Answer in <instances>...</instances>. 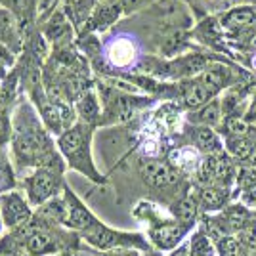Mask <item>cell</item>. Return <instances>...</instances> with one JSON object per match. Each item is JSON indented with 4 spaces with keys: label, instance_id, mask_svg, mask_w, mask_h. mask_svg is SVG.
<instances>
[{
    "label": "cell",
    "instance_id": "obj_1",
    "mask_svg": "<svg viewBox=\"0 0 256 256\" xmlns=\"http://www.w3.org/2000/svg\"><path fill=\"white\" fill-rule=\"evenodd\" d=\"M88 142H90V128L86 124H75L73 128L65 130L64 134L60 136L58 144H60V150L64 153L69 164L76 168V170L88 174L92 180H100V176L94 170V164L90 159V148H88Z\"/></svg>",
    "mask_w": 256,
    "mask_h": 256
},
{
    "label": "cell",
    "instance_id": "obj_2",
    "mask_svg": "<svg viewBox=\"0 0 256 256\" xmlns=\"http://www.w3.org/2000/svg\"><path fill=\"white\" fill-rule=\"evenodd\" d=\"M14 148H16V155L20 157V160L31 164V162L44 159V155L48 153V142L42 132L31 128V130L18 132V136L14 140Z\"/></svg>",
    "mask_w": 256,
    "mask_h": 256
},
{
    "label": "cell",
    "instance_id": "obj_3",
    "mask_svg": "<svg viewBox=\"0 0 256 256\" xmlns=\"http://www.w3.org/2000/svg\"><path fill=\"white\" fill-rule=\"evenodd\" d=\"M60 180L52 170L48 168H40L32 174L27 180V193L32 204H42L46 203L54 193L58 192Z\"/></svg>",
    "mask_w": 256,
    "mask_h": 256
},
{
    "label": "cell",
    "instance_id": "obj_4",
    "mask_svg": "<svg viewBox=\"0 0 256 256\" xmlns=\"http://www.w3.org/2000/svg\"><path fill=\"white\" fill-rule=\"evenodd\" d=\"M98 220L92 214L86 210V206L78 199H76L73 193L65 192V218L64 224L69 228H76V230H88L92 224H96Z\"/></svg>",
    "mask_w": 256,
    "mask_h": 256
},
{
    "label": "cell",
    "instance_id": "obj_5",
    "mask_svg": "<svg viewBox=\"0 0 256 256\" xmlns=\"http://www.w3.org/2000/svg\"><path fill=\"white\" fill-rule=\"evenodd\" d=\"M84 239L90 243V245L98 246V248H115L118 245H128L132 237H126V235H120L117 232H111L109 228H106L104 224H92L88 230L82 232Z\"/></svg>",
    "mask_w": 256,
    "mask_h": 256
},
{
    "label": "cell",
    "instance_id": "obj_6",
    "mask_svg": "<svg viewBox=\"0 0 256 256\" xmlns=\"http://www.w3.org/2000/svg\"><path fill=\"white\" fill-rule=\"evenodd\" d=\"M2 216L6 226L18 228V226H25L31 220V210L18 193H10L2 197Z\"/></svg>",
    "mask_w": 256,
    "mask_h": 256
},
{
    "label": "cell",
    "instance_id": "obj_7",
    "mask_svg": "<svg viewBox=\"0 0 256 256\" xmlns=\"http://www.w3.org/2000/svg\"><path fill=\"white\" fill-rule=\"evenodd\" d=\"M142 176L148 184L155 188H164V186L178 182V172L162 160H146L142 164Z\"/></svg>",
    "mask_w": 256,
    "mask_h": 256
},
{
    "label": "cell",
    "instance_id": "obj_8",
    "mask_svg": "<svg viewBox=\"0 0 256 256\" xmlns=\"http://www.w3.org/2000/svg\"><path fill=\"white\" fill-rule=\"evenodd\" d=\"M136 56H138L136 44L128 36H117L107 46V60L115 67H128V65H132L134 60H136Z\"/></svg>",
    "mask_w": 256,
    "mask_h": 256
},
{
    "label": "cell",
    "instance_id": "obj_9",
    "mask_svg": "<svg viewBox=\"0 0 256 256\" xmlns=\"http://www.w3.org/2000/svg\"><path fill=\"white\" fill-rule=\"evenodd\" d=\"M186 232V226H176V224H164L159 226L151 232L153 241L160 246V248H172L180 241V237Z\"/></svg>",
    "mask_w": 256,
    "mask_h": 256
},
{
    "label": "cell",
    "instance_id": "obj_10",
    "mask_svg": "<svg viewBox=\"0 0 256 256\" xmlns=\"http://www.w3.org/2000/svg\"><path fill=\"white\" fill-rule=\"evenodd\" d=\"M27 250L34 256L48 254L56 250V241L52 235L44 234V232H34L27 237Z\"/></svg>",
    "mask_w": 256,
    "mask_h": 256
},
{
    "label": "cell",
    "instance_id": "obj_11",
    "mask_svg": "<svg viewBox=\"0 0 256 256\" xmlns=\"http://www.w3.org/2000/svg\"><path fill=\"white\" fill-rule=\"evenodd\" d=\"M210 98H212V92H210V90H208L201 80H197V82L190 84V88L186 90V94H184V102H186V106L188 107L197 109V107L204 106Z\"/></svg>",
    "mask_w": 256,
    "mask_h": 256
},
{
    "label": "cell",
    "instance_id": "obj_12",
    "mask_svg": "<svg viewBox=\"0 0 256 256\" xmlns=\"http://www.w3.org/2000/svg\"><path fill=\"white\" fill-rule=\"evenodd\" d=\"M228 76H230L228 69H226V67H220V65H216V67H210V69L204 71L203 76H201V82H203L212 94H216V92L226 84Z\"/></svg>",
    "mask_w": 256,
    "mask_h": 256
},
{
    "label": "cell",
    "instance_id": "obj_13",
    "mask_svg": "<svg viewBox=\"0 0 256 256\" xmlns=\"http://www.w3.org/2000/svg\"><path fill=\"white\" fill-rule=\"evenodd\" d=\"M256 20V14L252 8H237V10L230 12L224 18V25L230 29H241L246 27Z\"/></svg>",
    "mask_w": 256,
    "mask_h": 256
},
{
    "label": "cell",
    "instance_id": "obj_14",
    "mask_svg": "<svg viewBox=\"0 0 256 256\" xmlns=\"http://www.w3.org/2000/svg\"><path fill=\"white\" fill-rule=\"evenodd\" d=\"M172 212L176 214V218L184 222V224H192L193 220H195V214H197V203L193 201V199H182L180 203H176L172 206Z\"/></svg>",
    "mask_w": 256,
    "mask_h": 256
},
{
    "label": "cell",
    "instance_id": "obj_15",
    "mask_svg": "<svg viewBox=\"0 0 256 256\" xmlns=\"http://www.w3.org/2000/svg\"><path fill=\"white\" fill-rule=\"evenodd\" d=\"M195 144L204 151H218L220 150V142H218L216 134H214L208 126L197 128V130H195Z\"/></svg>",
    "mask_w": 256,
    "mask_h": 256
},
{
    "label": "cell",
    "instance_id": "obj_16",
    "mask_svg": "<svg viewBox=\"0 0 256 256\" xmlns=\"http://www.w3.org/2000/svg\"><path fill=\"white\" fill-rule=\"evenodd\" d=\"M230 151L234 153L235 157L239 159H250L252 157V151H254V144L245 136H239V138L230 140Z\"/></svg>",
    "mask_w": 256,
    "mask_h": 256
},
{
    "label": "cell",
    "instance_id": "obj_17",
    "mask_svg": "<svg viewBox=\"0 0 256 256\" xmlns=\"http://www.w3.org/2000/svg\"><path fill=\"white\" fill-rule=\"evenodd\" d=\"M226 201V193L218 188H204L201 192V203L206 206V208H218L222 206Z\"/></svg>",
    "mask_w": 256,
    "mask_h": 256
},
{
    "label": "cell",
    "instance_id": "obj_18",
    "mask_svg": "<svg viewBox=\"0 0 256 256\" xmlns=\"http://www.w3.org/2000/svg\"><path fill=\"white\" fill-rule=\"evenodd\" d=\"M195 118L199 120V122H203V124H206V126H210V124H216L218 120H220V107H218V104L216 102H210L208 106H204L197 115H195Z\"/></svg>",
    "mask_w": 256,
    "mask_h": 256
},
{
    "label": "cell",
    "instance_id": "obj_19",
    "mask_svg": "<svg viewBox=\"0 0 256 256\" xmlns=\"http://www.w3.org/2000/svg\"><path fill=\"white\" fill-rule=\"evenodd\" d=\"M192 256H212V246L203 234L195 235L192 239Z\"/></svg>",
    "mask_w": 256,
    "mask_h": 256
},
{
    "label": "cell",
    "instance_id": "obj_20",
    "mask_svg": "<svg viewBox=\"0 0 256 256\" xmlns=\"http://www.w3.org/2000/svg\"><path fill=\"white\" fill-rule=\"evenodd\" d=\"M78 111L86 120H94L98 117V104L94 96H84L78 104Z\"/></svg>",
    "mask_w": 256,
    "mask_h": 256
},
{
    "label": "cell",
    "instance_id": "obj_21",
    "mask_svg": "<svg viewBox=\"0 0 256 256\" xmlns=\"http://www.w3.org/2000/svg\"><path fill=\"white\" fill-rule=\"evenodd\" d=\"M232 176V162L224 155H216V174H214V180L228 182Z\"/></svg>",
    "mask_w": 256,
    "mask_h": 256
},
{
    "label": "cell",
    "instance_id": "obj_22",
    "mask_svg": "<svg viewBox=\"0 0 256 256\" xmlns=\"http://www.w3.org/2000/svg\"><path fill=\"white\" fill-rule=\"evenodd\" d=\"M65 32H67V22H64L62 18H56L52 23H48L46 27V34L52 38V40H60L64 38Z\"/></svg>",
    "mask_w": 256,
    "mask_h": 256
},
{
    "label": "cell",
    "instance_id": "obj_23",
    "mask_svg": "<svg viewBox=\"0 0 256 256\" xmlns=\"http://www.w3.org/2000/svg\"><path fill=\"white\" fill-rule=\"evenodd\" d=\"M8 10H12L18 16H25L31 8V0H0Z\"/></svg>",
    "mask_w": 256,
    "mask_h": 256
},
{
    "label": "cell",
    "instance_id": "obj_24",
    "mask_svg": "<svg viewBox=\"0 0 256 256\" xmlns=\"http://www.w3.org/2000/svg\"><path fill=\"white\" fill-rule=\"evenodd\" d=\"M220 252H222V256H241L239 254V243L234 237L220 239Z\"/></svg>",
    "mask_w": 256,
    "mask_h": 256
},
{
    "label": "cell",
    "instance_id": "obj_25",
    "mask_svg": "<svg viewBox=\"0 0 256 256\" xmlns=\"http://www.w3.org/2000/svg\"><path fill=\"white\" fill-rule=\"evenodd\" d=\"M228 130L234 134L235 138H239V136H245L246 132H248V126H246L245 120H241V118H237V117H232L228 120Z\"/></svg>",
    "mask_w": 256,
    "mask_h": 256
},
{
    "label": "cell",
    "instance_id": "obj_26",
    "mask_svg": "<svg viewBox=\"0 0 256 256\" xmlns=\"http://www.w3.org/2000/svg\"><path fill=\"white\" fill-rule=\"evenodd\" d=\"M8 36H12V18L0 12V40H6Z\"/></svg>",
    "mask_w": 256,
    "mask_h": 256
},
{
    "label": "cell",
    "instance_id": "obj_27",
    "mask_svg": "<svg viewBox=\"0 0 256 256\" xmlns=\"http://www.w3.org/2000/svg\"><path fill=\"white\" fill-rule=\"evenodd\" d=\"M241 241L243 245L248 246V250H256V228H246L241 232Z\"/></svg>",
    "mask_w": 256,
    "mask_h": 256
},
{
    "label": "cell",
    "instance_id": "obj_28",
    "mask_svg": "<svg viewBox=\"0 0 256 256\" xmlns=\"http://www.w3.org/2000/svg\"><path fill=\"white\" fill-rule=\"evenodd\" d=\"M239 184L243 188H254L256 186V172L254 170H241V176H239Z\"/></svg>",
    "mask_w": 256,
    "mask_h": 256
},
{
    "label": "cell",
    "instance_id": "obj_29",
    "mask_svg": "<svg viewBox=\"0 0 256 256\" xmlns=\"http://www.w3.org/2000/svg\"><path fill=\"white\" fill-rule=\"evenodd\" d=\"M180 44H182L180 34H172V36L166 38V42H164V50H166V54H172L178 46H180Z\"/></svg>",
    "mask_w": 256,
    "mask_h": 256
},
{
    "label": "cell",
    "instance_id": "obj_30",
    "mask_svg": "<svg viewBox=\"0 0 256 256\" xmlns=\"http://www.w3.org/2000/svg\"><path fill=\"white\" fill-rule=\"evenodd\" d=\"M8 140V118L0 115V146Z\"/></svg>",
    "mask_w": 256,
    "mask_h": 256
},
{
    "label": "cell",
    "instance_id": "obj_31",
    "mask_svg": "<svg viewBox=\"0 0 256 256\" xmlns=\"http://www.w3.org/2000/svg\"><path fill=\"white\" fill-rule=\"evenodd\" d=\"M6 178H10V172H8V166H4L2 160H0V186L10 184V180H6Z\"/></svg>",
    "mask_w": 256,
    "mask_h": 256
},
{
    "label": "cell",
    "instance_id": "obj_32",
    "mask_svg": "<svg viewBox=\"0 0 256 256\" xmlns=\"http://www.w3.org/2000/svg\"><path fill=\"white\" fill-rule=\"evenodd\" d=\"M6 62H10V58H8V54H6L4 48H0V65L6 64Z\"/></svg>",
    "mask_w": 256,
    "mask_h": 256
},
{
    "label": "cell",
    "instance_id": "obj_33",
    "mask_svg": "<svg viewBox=\"0 0 256 256\" xmlns=\"http://www.w3.org/2000/svg\"><path fill=\"white\" fill-rule=\"evenodd\" d=\"M172 256H188V250H186V248H178Z\"/></svg>",
    "mask_w": 256,
    "mask_h": 256
},
{
    "label": "cell",
    "instance_id": "obj_34",
    "mask_svg": "<svg viewBox=\"0 0 256 256\" xmlns=\"http://www.w3.org/2000/svg\"><path fill=\"white\" fill-rule=\"evenodd\" d=\"M250 117L256 118V102L252 104V107H250Z\"/></svg>",
    "mask_w": 256,
    "mask_h": 256
},
{
    "label": "cell",
    "instance_id": "obj_35",
    "mask_svg": "<svg viewBox=\"0 0 256 256\" xmlns=\"http://www.w3.org/2000/svg\"><path fill=\"white\" fill-rule=\"evenodd\" d=\"M107 256H136V254H132V252H130V254H122V252H111V254H107Z\"/></svg>",
    "mask_w": 256,
    "mask_h": 256
},
{
    "label": "cell",
    "instance_id": "obj_36",
    "mask_svg": "<svg viewBox=\"0 0 256 256\" xmlns=\"http://www.w3.org/2000/svg\"><path fill=\"white\" fill-rule=\"evenodd\" d=\"M250 160H252V162L256 164V148H254V151H252V157H250Z\"/></svg>",
    "mask_w": 256,
    "mask_h": 256
},
{
    "label": "cell",
    "instance_id": "obj_37",
    "mask_svg": "<svg viewBox=\"0 0 256 256\" xmlns=\"http://www.w3.org/2000/svg\"><path fill=\"white\" fill-rule=\"evenodd\" d=\"M254 65H256V56H254Z\"/></svg>",
    "mask_w": 256,
    "mask_h": 256
}]
</instances>
